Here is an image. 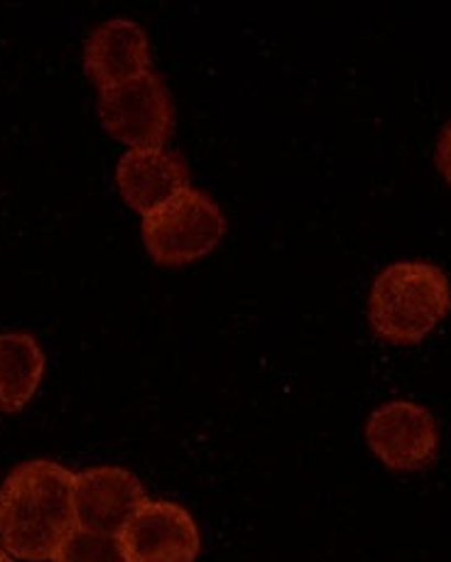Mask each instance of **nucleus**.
I'll use <instances>...</instances> for the list:
<instances>
[{
	"label": "nucleus",
	"mask_w": 451,
	"mask_h": 562,
	"mask_svg": "<svg viewBox=\"0 0 451 562\" xmlns=\"http://www.w3.org/2000/svg\"><path fill=\"white\" fill-rule=\"evenodd\" d=\"M77 528L75 472L52 460L18 464L0 486V546L27 562L52 560Z\"/></svg>",
	"instance_id": "obj_1"
},
{
	"label": "nucleus",
	"mask_w": 451,
	"mask_h": 562,
	"mask_svg": "<svg viewBox=\"0 0 451 562\" xmlns=\"http://www.w3.org/2000/svg\"><path fill=\"white\" fill-rule=\"evenodd\" d=\"M451 307L447 273L427 260H395L375 276L369 317L377 337L413 345L429 335Z\"/></svg>",
	"instance_id": "obj_2"
},
{
	"label": "nucleus",
	"mask_w": 451,
	"mask_h": 562,
	"mask_svg": "<svg viewBox=\"0 0 451 562\" xmlns=\"http://www.w3.org/2000/svg\"><path fill=\"white\" fill-rule=\"evenodd\" d=\"M224 234L222 206L194 187L143 214V241L150 256L165 266H182L206 256Z\"/></svg>",
	"instance_id": "obj_3"
},
{
	"label": "nucleus",
	"mask_w": 451,
	"mask_h": 562,
	"mask_svg": "<svg viewBox=\"0 0 451 562\" xmlns=\"http://www.w3.org/2000/svg\"><path fill=\"white\" fill-rule=\"evenodd\" d=\"M101 123L131 148L165 145L174 131V103L157 71L103 87L99 91Z\"/></svg>",
	"instance_id": "obj_4"
},
{
	"label": "nucleus",
	"mask_w": 451,
	"mask_h": 562,
	"mask_svg": "<svg viewBox=\"0 0 451 562\" xmlns=\"http://www.w3.org/2000/svg\"><path fill=\"white\" fill-rule=\"evenodd\" d=\"M365 442L385 467L395 472H415L437 457L439 425L425 405L387 401L365 420Z\"/></svg>",
	"instance_id": "obj_5"
},
{
	"label": "nucleus",
	"mask_w": 451,
	"mask_h": 562,
	"mask_svg": "<svg viewBox=\"0 0 451 562\" xmlns=\"http://www.w3.org/2000/svg\"><path fill=\"white\" fill-rule=\"evenodd\" d=\"M125 562H194L202 536L184 506L145 498L119 533Z\"/></svg>",
	"instance_id": "obj_6"
},
{
	"label": "nucleus",
	"mask_w": 451,
	"mask_h": 562,
	"mask_svg": "<svg viewBox=\"0 0 451 562\" xmlns=\"http://www.w3.org/2000/svg\"><path fill=\"white\" fill-rule=\"evenodd\" d=\"M145 502L140 479L123 467L101 464L75 474L77 526L119 536Z\"/></svg>",
	"instance_id": "obj_7"
},
{
	"label": "nucleus",
	"mask_w": 451,
	"mask_h": 562,
	"mask_svg": "<svg viewBox=\"0 0 451 562\" xmlns=\"http://www.w3.org/2000/svg\"><path fill=\"white\" fill-rule=\"evenodd\" d=\"M150 37L138 20L111 18L91 30L83 43V67L99 89L150 71Z\"/></svg>",
	"instance_id": "obj_8"
},
{
	"label": "nucleus",
	"mask_w": 451,
	"mask_h": 562,
	"mask_svg": "<svg viewBox=\"0 0 451 562\" xmlns=\"http://www.w3.org/2000/svg\"><path fill=\"white\" fill-rule=\"evenodd\" d=\"M115 182L133 210L148 214L189 187L184 158L167 145L128 148L115 168Z\"/></svg>",
	"instance_id": "obj_9"
},
{
	"label": "nucleus",
	"mask_w": 451,
	"mask_h": 562,
	"mask_svg": "<svg viewBox=\"0 0 451 562\" xmlns=\"http://www.w3.org/2000/svg\"><path fill=\"white\" fill-rule=\"evenodd\" d=\"M45 363V351L35 335L25 329L0 331V411L25 408L40 386Z\"/></svg>",
	"instance_id": "obj_10"
},
{
	"label": "nucleus",
	"mask_w": 451,
	"mask_h": 562,
	"mask_svg": "<svg viewBox=\"0 0 451 562\" xmlns=\"http://www.w3.org/2000/svg\"><path fill=\"white\" fill-rule=\"evenodd\" d=\"M52 562H125L119 536L77 526L57 548Z\"/></svg>",
	"instance_id": "obj_11"
},
{
	"label": "nucleus",
	"mask_w": 451,
	"mask_h": 562,
	"mask_svg": "<svg viewBox=\"0 0 451 562\" xmlns=\"http://www.w3.org/2000/svg\"><path fill=\"white\" fill-rule=\"evenodd\" d=\"M435 160H437V168L442 170V175L447 177L449 184H451V119L444 123L442 131H439Z\"/></svg>",
	"instance_id": "obj_12"
},
{
	"label": "nucleus",
	"mask_w": 451,
	"mask_h": 562,
	"mask_svg": "<svg viewBox=\"0 0 451 562\" xmlns=\"http://www.w3.org/2000/svg\"><path fill=\"white\" fill-rule=\"evenodd\" d=\"M0 562H18V558H13V555L8 553V550L0 548Z\"/></svg>",
	"instance_id": "obj_13"
}]
</instances>
